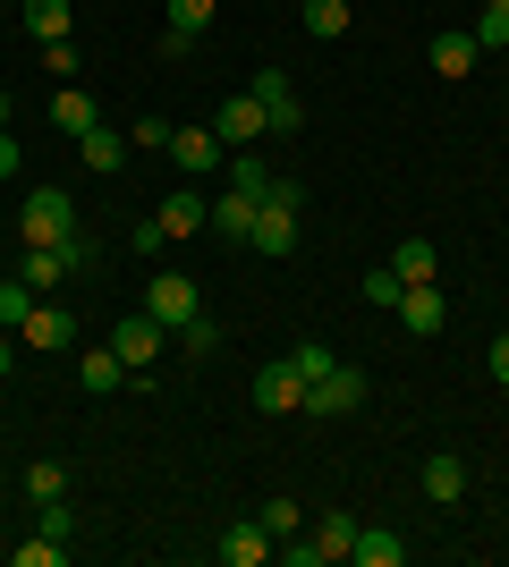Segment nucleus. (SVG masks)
Returning <instances> with one entry per match:
<instances>
[{
  "label": "nucleus",
  "instance_id": "obj_1",
  "mask_svg": "<svg viewBox=\"0 0 509 567\" xmlns=\"http://www.w3.org/2000/svg\"><path fill=\"white\" fill-rule=\"evenodd\" d=\"M297 213H306V187H297V178H272V195L264 204H255V237H246V246H255V255L264 262H281V255H297Z\"/></svg>",
  "mask_w": 509,
  "mask_h": 567
},
{
  "label": "nucleus",
  "instance_id": "obj_2",
  "mask_svg": "<svg viewBox=\"0 0 509 567\" xmlns=\"http://www.w3.org/2000/svg\"><path fill=\"white\" fill-rule=\"evenodd\" d=\"M94 255H102L94 237H69V246H26V255H18V280L34 288V297H51V288L69 280V271H85Z\"/></svg>",
  "mask_w": 509,
  "mask_h": 567
},
{
  "label": "nucleus",
  "instance_id": "obj_3",
  "mask_svg": "<svg viewBox=\"0 0 509 567\" xmlns=\"http://www.w3.org/2000/svg\"><path fill=\"white\" fill-rule=\"evenodd\" d=\"M18 237H26V246H69V237H85V229H77V204L60 187H34V195H26V213H18Z\"/></svg>",
  "mask_w": 509,
  "mask_h": 567
},
{
  "label": "nucleus",
  "instance_id": "obj_4",
  "mask_svg": "<svg viewBox=\"0 0 509 567\" xmlns=\"http://www.w3.org/2000/svg\"><path fill=\"white\" fill-rule=\"evenodd\" d=\"M145 313L162 322V331H187L195 313H204V297H195L187 271H145Z\"/></svg>",
  "mask_w": 509,
  "mask_h": 567
},
{
  "label": "nucleus",
  "instance_id": "obj_5",
  "mask_svg": "<svg viewBox=\"0 0 509 567\" xmlns=\"http://www.w3.org/2000/svg\"><path fill=\"white\" fill-rule=\"evenodd\" d=\"M348 543H357V517H348V508H323V517L306 525V543H289V567H332V559H348Z\"/></svg>",
  "mask_w": 509,
  "mask_h": 567
},
{
  "label": "nucleus",
  "instance_id": "obj_6",
  "mask_svg": "<svg viewBox=\"0 0 509 567\" xmlns=\"http://www.w3.org/2000/svg\"><path fill=\"white\" fill-rule=\"evenodd\" d=\"M374 399V381H365V364H332V373L306 390V415H357V406Z\"/></svg>",
  "mask_w": 509,
  "mask_h": 567
},
{
  "label": "nucleus",
  "instance_id": "obj_7",
  "mask_svg": "<svg viewBox=\"0 0 509 567\" xmlns=\"http://www.w3.org/2000/svg\"><path fill=\"white\" fill-rule=\"evenodd\" d=\"M18 348H34V355L77 348V313H69V306H51V297H34V313L18 322Z\"/></svg>",
  "mask_w": 509,
  "mask_h": 567
},
{
  "label": "nucleus",
  "instance_id": "obj_8",
  "mask_svg": "<svg viewBox=\"0 0 509 567\" xmlns=\"http://www.w3.org/2000/svg\"><path fill=\"white\" fill-rule=\"evenodd\" d=\"M255 406H264V415H306V381H297L289 355L255 364Z\"/></svg>",
  "mask_w": 509,
  "mask_h": 567
},
{
  "label": "nucleus",
  "instance_id": "obj_9",
  "mask_svg": "<svg viewBox=\"0 0 509 567\" xmlns=\"http://www.w3.org/2000/svg\"><path fill=\"white\" fill-rule=\"evenodd\" d=\"M246 94L264 102V118H272V136H297V127H306V102H297V85L281 69H255V85H246Z\"/></svg>",
  "mask_w": 509,
  "mask_h": 567
},
{
  "label": "nucleus",
  "instance_id": "obj_10",
  "mask_svg": "<svg viewBox=\"0 0 509 567\" xmlns=\"http://www.w3.org/2000/svg\"><path fill=\"white\" fill-rule=\"evenodd\" d=\"M162 322H153V313L145 306H136V313H120V331H111V348H120V364H128V373H145V364H153V355H162Z\"/></svg>",
  "mask_w": 509,
  "mask_h": 567
},
{
  "label": "nucleus",
  "instance_id": "obj_11",
  "mask_svg": "<svg viewBox=\"0 0 509 567\" xmlns=\"http://www.w3.org/2000/svg\"><path fill=\"white\" fill-rule=\"evenodd\" d=\"M213 9H221V0H170L162 60H187V43H204V34H213Z\"/></svg>",
  "mask_w": 509,
  "mask_h": 567
},
{
  "label": "nucleus",
  "instance_id": "obj_12",
  "mask_svg": "<svg viewBox=\"0 0 509 567\" xmlns=\"http://www.w3.org/2000/svg\"><path fill=\"white\" fill-rule=\"evenodd\" d=\"M170 162L187 169V178H213V169L230 162V144H221L213 127H170Z\"/></svg>",
  "mask_w": 509,
  "mask_h": 567
},
{
  "label": "nucleus",
  "instance_id": "obj_13",
  "mask_svg": "<svg viewBox=\"0 0 509 567\" xmlns=\"http://www.w3.org/2000/svg\"><path fill=\"white\" fill-rule=\"evenodd\" d=\"M213 136L230 144V153H238V144H255V136H272L264 102H255V94H230V102H221V111H213Z\"/></svg>",
  "mask_w": 509,
  "mask_h": 567
},
{
  "label": "nucleus",
  "instance_id": "obj_14",
  "mask_svg": "<svg viewBox=\"0 0 509 567\" xmlns=\"http://www.w3.org/2000/svg\"><path fill=\"white\" fill-rule=\"evenodd\" d=\"M213 559H221V567H264V559H272V534H264V517H238V525H221Z\"/></svg>",
  "mask_w": 509,
  "mask_h": 567
},
{
  "label": "nucleus",
  "instance_id": "obj_15",
  "mask_svg": "<svg viewBox=\"0 0 509 567\" xmlns=\"http://www.w3.org/2000/svg\"><path fill=\"white\" fill-rule=\"evenodd\" d=\"M153 220H162V237H195V229H213V195H195V178H187L179 195H162Z\"/></svg>",
  "mask_w": 509,
  "mask_h": 567
},
{
  "label": "nucleus",
  "instance_id": "obj_16",
  "mask_svg": "<svg viewBox=\"0 0 509 567\" xmlns=\"http://www.w3.org/2000/svg\"><path fill=\"white\" fill-rule=\"evenodd\" d=\"M425 60H434V76H450V85H459V76H476V60H485V43L450 25V34H434V43H425Z\"/></svg>",
  "mask_w": 509,
  "mask_h": 567
},
{
  "label": "nucleus",
  "instance_id": "obj_17",
  "mask_svg": "<svg viewBox=\"0 0 509 567\" xmlns=\"http://www.w3.org/2000/svg\"><path fill=\"white\" fill-rule=\"evenodd\" d=\"M399 322H408L416 339H434L441 322H450V297H441L434 280H425V288H399Z\"/></svg>",
  "mask_w": 509,
  "mask_h": 567
},
{
  "label": "nucleus",
  "instance_id": "obj_18",
  "mask_svg": "<svg viewBox=\"0 0 509 567\" xmlns=\"http://www.w3.org/2000/svg\"><path fill=\"white\" fill-rule=\"evenodd\" d=\"M77 162L94 169V178H120V162H128V136H120V127H102V118H94V127L77 136Z\"/></svg>",
  "mask_w": 509,
  "mask_h": 567
},
{
  "label": "nucleus",
  "instance_id": "obj_19",
  "mask_svg": "<svg viewBox=\"0 0 509 567\" xmlns=\"http://www.w3.org/2000/svg\"><path fill=\"white\" fill-rule=\"evenodd\" d=\"M255 204H264V195H213V237L221 246H246V237H255Z\"/></svg>",
  "mask_w": 509,
  "mask_h": 567
},
{
  "label": "nucleus",
  "instance_id": "obj_20",
  "mask_svg": "<svg viewBox=\"0 0 509 567\" xmlns=\"http://www.w3.org/2000/svg\"><path fill=\"white\" fill-rule=\"evenodd\" d=\"M416 483H425V499H434V508H459V499H467V466H459L450 450L425 457V466H416Z\"/></svg>",
  "mask_w": 509,
  "mask_h": 567
},
{
  "label": "nucleus",
  "instance_id": "obj_21",
  "mask_svg": "<svg viewBox=\"0 0 509 567\" xmlns=\"http://www.w3.org/2000/svg\"><path fill=\"white\" fill-rule=\"evenodd\" d=\"M120 381H128L120 348H85V355H77V390H85V399H111Z\"/></svg>",
  "mask_w": 509,
  "mask_h": 567
},
{
  "label": "nucleus",
  "instance_id": "obj_22",
  "mask_svg": "<svg viewBox=\"0 0 509 567\" xmlns=\"http://www.w3.org/2000/svg\"><path fill=\"white\" fill-rule=\"evenodd\" d=\"M18 18H26V34H34V43H69L77 9H69V0H18Z\"/></svg>",
  "mask_w": 509,
  "mask_h": 567
},
{
  "label": "nucleus",
  "instance_id": "obj_23",
  "mask_svg": "<svg viewBox=\"0 0 509 567\" xmlns=\"http://www.w3.org/2000/svg\"><path fill=\"white\" fill-rule=\"evenodd\" d=\"M348 559H357V567H399V559H408V543H399L390 525H357V543H348Z\"/></svg>",
  "mask_w": 509,
  "mask_h": 567
},
{
  "label": "nucleus",
  "instance_id": "obj_24",
  "mask_svg": "<svg viewBox=\"0 0 509 567\" xmlns=\"http://www.w3.org/2000/svg\"><path fill=\"white\" fill-rule=\"evenodd\" d=\"M297 18H306V34H315V43H339V34L357 25V9H348V0H297Z\"/></svg>",
  "mask_w": 509,
  "mask_h": 567
},
{
  "label": "nucleus",
  "instance_id": "obj_25",
  "mask_svg": "<svg viewBox=\"0 0 509 567\" xmlns=\"http://www.w3.org/2000/svg\"><path fill=\"white\" fill-rule=\"evenodd\" d=\"M390 271H399L408 288L441 280V255H434V237H399V255H390Z\"/></svg>",
  "mask_w": 509,
  "mask_h": 567
},
{
  "label": "nucleus",
  "instance_id": "obj_26",
  "mask_svg": "<svg viewBox=\"0 0 509 567\" xmlns=\"http://www.w3.org/2000/svg\"><path fill=\"white\" fill-rule=\"evenodd\" d=\"M221 178H230L238 195H272V169H264V153H255V144H238V153L221 162Z\"/></svg>",
  "mask_w": 509,
  "mask_h": 567
},
{
  "label": "nucleus",
  "instance_id": "obj_27",
  "mask_svg": "<svg viewBox=\"0 0 509 567\" xmlns=\"http://www.w3.org/2000/svg\"><path fill=\"white\" fill-rule=\"evenodd\" d=\"M51 127H60V136H85V127H94V102L77 94V85H60V94H51Z\"/></svg>",
  "mask_w": 509,
  "mask_h": 567
},
{
  "label": "nucleus",
  "instance_id": "obj_28",
  "mask_svg": "<svg viewBox=\"0 0 509 567\" xmlns=\"http://www.w3.org/2000/svg\"><path fill=\"white\" fill-rule=\"evenodd\" d=\"M255 517H264V534H272V543H289V534H306V508H297L289 492H281V499H264Z\"/></svg>",
  "mask_w": 509,
  "mask_h": 567
},
{
  "label": "nucleus",
  "instance_id": "obj_29",
  "mask_svg": "<svg viewBox=\"0 0 509 567\" xmlns=\"http://www.w3.org/2000/svg\"><path fill=\"white\" fill-rule=\"evenodd\" d=\"M26 499H34V508H43V499H69V466H60V457L26 466Z\"/></svg>",
  "mask_w": 509,
  "mask_h": 567
},
{
  "label": "nucleus",
  "instance_id": "obj_30",
  "mask_svg": "<svg viewBox=\"0 0 509 567\" xmlns=\"http://www.w3.org/2000/svg\"><path fill=\"white\" fill-rule=\"evenodd\" d=\"M289 364H297V381H306V390H315V381H323V373H332L339 355H332V348H323V339H297V348H289Z\"/></svg>",
  "mask_w": 509,
  "mask_h": 567
},
{
  "label": "nucleus",
  "instance_id": "obj_31",
  "mask_svg": "<svg viewBox=\"0 0 509 567\" xmlns=\"http://www.w3.org/2000/svg\"><path fill=\"white\" fill-rule=\"evenodd\" d=\"M467 34H476V43H485V51H501V43H509V0H485Z\"/></svg>",
  "mask_w": 509,
  "mask_h": 567
},
{
  "label": "nucleus",
  "instance_id": "obj_32",
  "mask_svg": "<svg viewBox=\"0 0 509 567\" xmlns=\"http://www.w3.org/2000/svg\"><path fill=\"white\" fill-rule=\"evenodd\" d=\"M26 313H34V288H26L18 271H9V280H0V331H18Z\"/></svg>",
  "mask_w": 509,
  "mask_h": 567
},
{
  "label": "nucleus",
  "instance_id": "obj_33",
  "mask_svg": "<svg viewBox=\"0 0 509 567\" xmlns=\"http://www.w3.org/2000/svg\"><path fill=\"white\" fill-rule=\"evenodd\" d=\"M9 559H18V567H60V559H69V543H51V534H34V543H18Z\"/></svg>",
  "mask_w": 509,
  "mask_h": 567
},
{
  "label": "nucleus",
  "instance_id": "obj_34",
  "mask_svg": "<svg viewBox=\"0 0 509 567\" xmlns=\"http://www.w3.org/2000/svg\"><path fill=\"white\" fill-rule=\"evenodd\" d=\"M170 339H187V355H213L221 348V322H213V313H195L187 331H170Z\"/></svg>",
  "mask_w": 509,
  "mask_h": 567
},
{
  "label": "nucleus",
  "instance_id": "obj_35",
  "mask_svg": "<svg viewBox=\"0 0 509 567\" xmlns=\"http://www.w3.org/2000/svg\"><path fill=\"white\" fill-rule=\"evenodd\" d=\"M399 288H408V280H399L390 262H383V271H365V306H399Z\"/></svg>",
  "mask_w": 509,
  "mask_h": 567
},
{
  "label": "nucleus",
  "instance_id": "obj_36",
  "mask_svg": "<svg viewBox=\"0 0 509 567\" xmlns=\"http://www.w3.org/2000/svg\"><path fill=\"white\" fill-rule=\"evenodd\" d=\"M43 69H51V85H69L85 60H77V43H43Z\"/></svg>",
  "mask_w": 509,
  "mask_h": 567
},
{
  "label": "nucleus",
  "instance_id": "obj_37",
  "mask_svg": "<svg viewBox=\"0 0 509 567\" xmlns=\"http://www.w3.org/2000/svg\"><path fill=\"white\" fill-rule=\"evenodd\" d=\"M128 246H136V255H145V262H153V255H162V246H170V237H162V220H153V213H145V220H136V229H128Z\"/></svg>",
  "mask_w": 509,
  "mask_h": 567
},
{
  "label": "nucleus",
  "instance_id": "obj_38",
  "mask_svg": "<svg viewBox=\"0 0 509 567\" xmlns=\"http://www.w3.org/2000/svg\"><path fill=\"white\" fill-rule=\"evenodd\" d=\"M128 144H145V153H170V118H136V127H128Z\"/></svg>",
  "mask_w": 509,
  "mask_h": 567
},
{
  "label": "nucleus",
  "instance_id": "obj_39",
  "mask_svg": "<svg viewBox=\"0 0 509 567\" xmlns=\"http://www.w3.org/2000/svg\"><path fill=\"white\" fill-rule=\"evenodd\" d=\"M485 373H492V381H501V390H509V331H501V339H492V348H485Z\"/></svg>",
  "mask_w": 509,
  "mask_h": 567
},
{
  "label": "nucleus",
  "instance_id": "obj_40",
  "mask_svg": "<svg viewBox=\"0 0 509 567\" xmlns=\"http://www.w3.org/2000/svg\"><path fill=\"white\" fill-rule=\"evenodd\" d=\"M18 162H26V153H18V136L0 127V178H18Z\"/></svg>",
  "mask_w": 509,
  "mask_h": 567
},
{
  "label": "nucleus",
  "instance_id": "obj_41",
  "mask_svg": "<svg viewBox=\"0 0 509 567\" xmlns=\"http://www.w3.org/2000/svg\"><path fill=\"white\" fill-rule=\"evenodd\" d=\"M18 373V339H0V381Z\"/></svg>",
  "mask_w": 509,
  "mask_h": 567
},
{
  "label": "nucleus",
  "instance_id": "obj_42",
  "mask_svg": "<svg viewBox=\"0 0 509 567\" xmlns=\"http://www.w3.org/2000/svg\"><path fill=\"white\" fill-rule=\"evenodd\" d=\"M0 127H9V85H0Z\"/></svg>",
  "mask_w": 509,
  "mask_h": 567
}]
</instances>
